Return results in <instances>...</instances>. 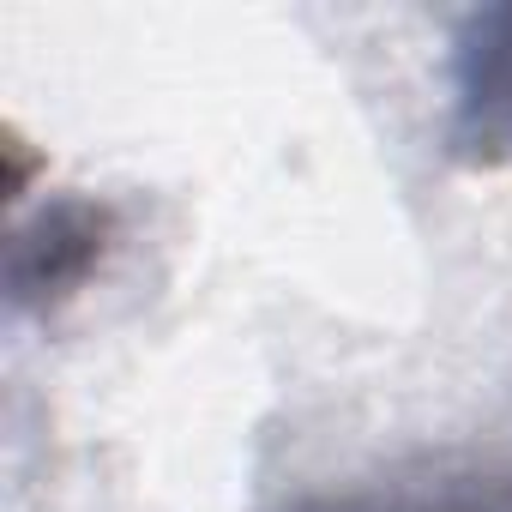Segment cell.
I'll list each match as a JSON object with an SVG mask.
<instances>
[{
	"label": "cell",
	"instance_id": "obj_1",
	"mask_svg": "<svg viewBox=\"0 0 512 512\" xmlns=\"http://www.w3.org/2000/svg\"><path fill=\"white\" fill-rule=\"evenodd\" d=\"M458 145L476 157L512 151V7L476 13L452 55Z\"/></svg>",
	"mask_w": 512,
	"mask_h": 512
},
{
	"label": "cell",
	"instance_id": "obj_2",
	"mask_svg": "<svg viewBox=\"0 0 512 512\" xmlns=\"http://www.w3.org/2000/svg\"><path fill=\"white\" fill-rule=\"evenodd\" d=\"M296 512H458V506H434V500H386V494H350V500H308Z\"/></svg>",
	"mask_w": 512,
	"mask_h": 512
}]
</instances>
